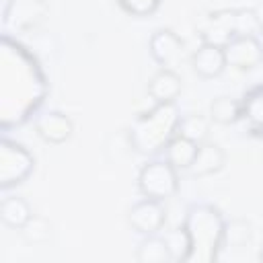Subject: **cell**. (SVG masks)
<instances>
[{"mask_svg": "<svg viewBox=\"0 0 263 263\" xmlns=\"http://www.w3.org/2000/svg\"><path fill=\"white\" fill-rule=\"evenodd\" d=\"M49 92L47 76L33 55V51L21 41L2 35L0 37V127L25 125L43 105Z\"/></svg>", "mask_w": 263, "mask_h": 263, "instance_id": "obj_1", "label": "cell"}, {"mask_svg": "<svg viewBox=\"0 0 263 263\" xmlns=\"http://www.w3.org/2000/svg\"><path fill=\"white\" fill-rule=\"evenodd\" d=\"M183 228L189 236L185 263H216L220 259L226 220L212 203H193L185 212Z\"/></svg>", "mask_w": 263, "mask_h": 263, "instance_id": "obj_2", "label": "cell"}, {"mask_svg": "<svg viewBox=\"0 0 263 263\" xmlns=\"http://www.w3.org/2000/svg\"><path fill=\"white\" fill-rule=\"evenodd\" d=\"M181 111L177 103H156L152 109L140 113L127 129V144L134 152L156 156L164 152L166 144L177 136Z\"/></svg>", "mask_w": 263, "mask_h": 263, "instance_id": "obj_3", "label": "cell"}, {"mask_svg": "<svg viewBox=\"0 0 263 263\" xmlns=\"http://www.w3.org/2000/svg\"><path fill=\"white\" fill-rule=\"evenodd\" d=\"M138 189L144 197L166 201L179 189V168L166 158L148 160L138 173Z\"/></svg>", "mask_w": 263, "mask_h": 263, "instance_id": "obj_4", "label": "cell"}, {"mask_svg": "<svg viewBox=\"0 0 263 263\" xmlns=\"http://www.w3.org/2000/svg\"><path fill=\"white\" fill-rule=\"evenodd\" d=\"M35 171V156L18 142L0 140V189H12L25 183Z\"/></svg>", "mask_w": 263, "mask_h": 263, "instance_id": "obj_5", "label": "cell"}, {"mask_svg": "<svg viewBox=\"0 0 263 263\" xmlns=\"http://www.w3.org/2000/svg\"><path fill=\"white\" fill-rule=\"evenodd\" d=\"M166 222V212L162 208V201L144 197L138 203H134L127 212V224L138 234H156Z\"/></svg>", "mask_w": 263, "mask_h": 263, "instance_id": "obj_6", "label": "cell"}, {"mask_svg": "<svg viewBox=\"0 0 263 263\" xmlns=\"http://www.w3.org/2000/svg\"><path fill=\"white\" fill-rule=\"evenodd\" d=\"M226 64L236 70H251L263 62V43L259 37H234L224 45Z\"/></svg>", "mask_w": 263, "mask_h": 263, "instance_id": "obj_7", "label": "cell"}, {"mask_svg": "<svg viewBox=\"0 0 263 263\" xmlns=\"http://www.w3.org/2000/svg\"><path fill=\"white\" fill-rule=\"evenodd\" d=\"M35 132L45 144L58 146V144H64L72 138L74 121L64 111H58V109L43 111L35 117Z\"/></svg>", "mask_w": 263, "mask_h": 263, "instance_id": "obj_8", "label": "cell"}, {"mask_svg": "<svg viewBox=\"0 0 263 263\" xmlns=\"http://www.w3.org/2000/svg\"><path fill=\"white\" fill-rule=\"evenodd\" d=\"M183 49H185V41L171 29L154 31L150 41H148V51H150L152 60L162 68L175 66L181 60Z\"/></svg>", "mask_w": 263, "mask_h": 263, "instance_id": "obj_9", "label": "cell"}, {"mask_svg": "<svg viewBox=\"0 0 263 263\" xmlns=\"http://www.w3.org/2000/svg\"><path fill=\"white\" fill-rule=\"evenodd\" d=\"M199 35H201V41L214 43V45H220V47H224L228 41H232L236 37L234 8H222V10L210 12Z\"/></svg>", "mask_w": 263, "mask_h": 263, "instance_id": "obj_10", "label": "cell"}, {"mask_svg": "<svg viewBox=\"0 0 263 263\" xmlns=\"http://www.w3.org/2000/svg\"><path fill=\"white\" fill-rule=\"evenodd\" d=\"M226 66L228 64H226L224 47L214 43L201 41V45L191 55V68L201 78H218L226 70Z\"/></svg>", "mask_w": 263, "mask_h": 263, "instance_id": "obj_11", "label": "cell"}, {"mask_svg": "<svg viewBox=\"0 0 263 263\" xmlns=\"http://www.w3.org/2000/svg\"><path fill=\"white\" fill-rule=\"evenodd\" d=\"M146 90L154 99V103H173L181 95V90H183V80H181V76L175 70L160 68L148 80Z\"/></svg>", "mask_w": 263, "mask_h": 263, "instance_id": "obj_12", "label": "cell"}, {"mask_svg": "<svg viewBox=\"0 0 263 263\" xmlns=\"http://www.w3.org/2000/svg\"><path fill=\"white\" fill-rule=\"evenodd\" d=\"M224 164H226L224 150L218 144H212V142L205 140L197 146V154H195L191 166L187 168V173L191 177H208V175H214V173L222 171Z\"/></svg>", "mask_w": 263, "mask_h": 263, "instance_id": "obj_13", "label": "cell"}, {"mask_svg": "<svg viewBox=\"0 0 263 263\" xmlns=\"http://www.w3.org/2000/svg\"><path fill=\"white\" fill-rule=\"evenodd\" d=\"M33 216H35L33 208L29 205V201L25 197L12 195V197H4L0 201V222L6 224L8 228L21 230Z\"/></svg>", "mask_w": 263, "mask_h": 263, "instance_id": "obj_14", "label": "cell"}, {"mask_svg": "<svg viewBox=\"0 0 263 263\" xmlns=\"http://www.w3.org/2000/svg\"><path fill=\"white\" fill-rule=\"evenodd\" d=\"M242 117L249 125V129L263 138V84L251 88L242 99Z\"/></svg>", "mask_w": 263, "mask_h": 263, "instance_id": "obj_15", "label": "cell"}, {"mask_svg": "<svg viewBox=\"0 0 263 263\" xmlns=\"http://www.w3.org/2000/svg\"><path fill=\"white\" fill-rule=\"evenodd\" d=\"M197 146H199V144H195V142H191V140H187V138H183V136L177 134V136L166 144V148H164L162 154H164V158H166L175 168L187 171V168L191 166L195 154H197Z\"/></svg>", "mask_w": 263, "mask_h": 263, "instance_id": "obj_16", "label": "cell"}, {"mask_svg": "<svg viewBox=\"0 0 263 263\" xmlns=\"http://www.w3.org/2000/svg\"><path fill=\"white\" fill-rule=\"evenodd\" d=\"M136 259H138V263H168V261H173L168 247L164 242V236H156V234L144 236V240L138 247Z\"/></svg>", "mask_w": 263, "mask_h": 263, "instance_id": "obj_17", "label": "cell"}, {"mask_svg": "<svg viewBox=\"0 0 263 263\" xmlns=\"http://www.w3.org/2000/svg\"><path fill=\"white\" fill-rule=\"evenodd\" d=\"M240 117H242V105L236 99L218 97L210 105V119L216 121V123L230 125V123H236Z\"/></svg>", "mask_w": 263, "mask_h": 263, "instance_id": "obj_18", "label": "cell"}, {"mask_svg": "<svg viewBox=\"0 0 263 263\" xmlns=\"http://www.w3.org/2000/svg\"><path fill=\"white\" fill-rule=\"evenodd\" d=\"M177 134L187 138V140H191V142H195V144H201L210 136V119L203 117V115H197V113L183 115L181 121H179Z\"/></svg>", "mask_w": 263, "mask_h": 263, "instance_id": "obj_19", "label": "cell"}, {"mask_svg": "<svg viewBox=\"0 0 263 263\" xmlns=\"http://www.w3.org/2000/svg\"><path fill=\"white\" fill-rule=\"evenodd\" d=\"M236 37H259L263 33V21L253 8H234Z\"/></svg>", "mask_w": 263, "mask_h": 263, "instance_id": "obj_20", "label": "cell"}, {"mask_svg": "<svg viewBox=\"0 0 263 263\" xmlns=\"http://www.w3.org/2000/svg\"><path fill=\"white\" fill-rule=\"evenodd\" d=\"M21 232H23V236H25L27 242H31V245H45L53 236V226H51L49 220H45L41 216H33L21 228Z\"/></svg>", "mask_w": 263, "mask_h": 263, "instance_id": "obj_21", "label": "cell"}, {"mask_svg": "<svg viewBox=\"0 0 263 263\" xmlns=\"http://www.w3.org/2000/svg\"><path fill=\"white\" fill-rule=\"evenodd\" d=\"M251 242V224L245 220H232L226 222L224 228V240H222V249L224 247H232L236 251H240L242 247H247Z\"/></svg>", "mask_w": 263, "mask_h": 263, "instance_id": "obj_22", "label": "cell"}, {"mask_svg": "<svg viewBox=\"0 0 263 263\" xmlns=\"http://www.w3.org/2000/svg\"><path fill=\"white\" fill-rule=\"evenodd\" d=\"M164 242L168 247V253L173 257V261L177 263H185L187 253H189V236L185 232V228H173L164 234Z\"/></svg>", "mask_w": 263, "mask_h": 263, "instance_id": "obj_23", "label": "cell"}, {"mask_svg": "<svg viewBox=\"0 0 263 263\" xmlns=\"http://www.w3.org/2000/svg\"><path fill=\"white\" fill-rule=\"evenodd\" d=\"M117 4L123 12L138 16V18H144V16H150L158 10L160 0H117Z\"/></svg>", "mask_w": 263, "mask_h": 263, "instance_id": "obj_24", "label": "cell"}, {"mask_svg": "<svg viewBox=\"0 0 263 263\" xmlns=\"http://www.w3.org/2000/svg\"><path fill=\"white\" fill-rule=\"evenodd\" d=\"M259 257H261V261H263V251H261V255H259Z\"/></svg>", "mask_w": 263, "mask_h": 263, "instance_id": "obj_25", "label": "cell"}]
</instances>
